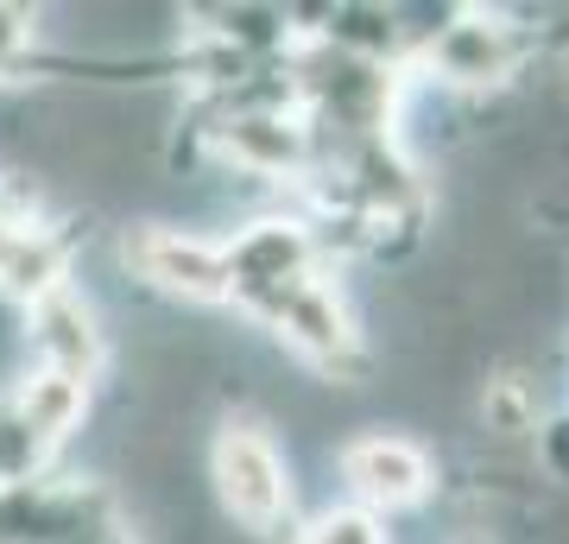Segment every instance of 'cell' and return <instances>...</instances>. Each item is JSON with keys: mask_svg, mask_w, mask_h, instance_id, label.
<instances>
[{"mask_svg": "<svg viewBox=\"0 0 569 544\" xmlns=\"http://www.w3.org/2000/svg\"><path fill=\"white\" fill-rule=\"evenodd\" d=\"M20 235H26V222H20V216H7V209H0V266L13 260V247H20Z\"/></svg>", "mask_w": 569, "mask_h": 544, "instance_id": "8fae6325", "label": "cell"}, {"mask_svg": "<svg viewBox=\"0 0 569 544\" xmlns=\"http://www.w3.org/2000/svg\"><path fill=\"white\" fill-rule=\"evenodd\" d=\"M209 482H216V501L247 538H272L291 513V463L284 449L272 444V431L260 418H234L216 424V444H209Z\"/></svg>", "mask_w": 569, "mask_h": 544, "instance_id": "6da1fadb", "label": "cell"}, {"mask_svg": "<svg viewBox=\"0 0 569 544\" xmlns=\"http://www.w3.org/2000/svg\"><path fill=\"white\" fill-rule=\"evenodd\" d=\"M336 468H342L355 506L380 513V520L418 506L430 487H437V463H430V449L411 444V437H399V431H361V437H348L342 456H336Z\"/></svg>", "mask_w": 569, "mask_h": 544, "instance_id": "8992f818", "label": "cell"}, {"mask_svg": "<svg viewBox=\"0 0 569 544\" xmlns=\"http://www.w3.org/2000/svg\"><path fill=\"white\" fill-rule=\"evenodd\" d=\"M228 241V279H234V310L260 323V310L323 273V247H317V222L310 216H253Z\"/></svg>", "mask_w": 569, "mask_h": 544, "instance_id": "3957f363", "label": "cell"}, {"mask_svg": "<svg viewBox=\"0 0 569 544\" xmlns=\"http://www.w3.org/2000/svg\"><path fill=\"white\" fill-rule=\"evenodd\" d=\"M121 266H127V279H140L146 291H159L171 304H197V310L234 304L228 241L222 235H203V228H190V222H127Z\"/></svg>", "mask_w": 569, "mask_h": 544, "instance_id": "7a4b0ae2", "label": "cell"}, {"mask_svg": "<svg viewBox=\"0 0 569 544\" xmlns=\"http://www.w3.org/2000/svg\"><path fill=\"white\" fill-rule=\"evenodd\" d=\"M425 63L437 70L443 89H500L519 70V32L500 13L462 7L449 26H437L425 44Z\"/></svg>", "mask_w": 569, "mask_h": 544, "instance_id": "52a82bcc", "label": "cell"}, {"mask_svg": "<svg viewBox=\"0 0 569 544\" xmlns=\"http://www.w3.org/2000/svg\"><path fill=\"white\" fill-rule=\"evenodd\" d=\"M481 424H488L500 444H526V437H538V386H531L519 367L493 374V380L481 386Z\"/></svg>", "mask_w": 569, "mask_h": 544, "instance_id": "9c48e42d", "label": "cell"}, {"mask_svg": "<svg viewBox=\"0 0 569 544\" xmlns=\"http://www.w3.org/2000/svg\"><path fill=\"white\" fill-rule=\"evenodd\" d=\"M260 329H272L310 374H323V380H348V374H361V323L348 310V298L336 291V279H305L291 285L272 310H260Z\"/></svg>", "mask_w": 569, "mask_h": 544, "instance_id": "277c9868", "label": "cell"}, {"mask_svg": "<svg viewBox=\"0 0 569 544\" xmlns=\"http://www.w3.org/2000/svg\"><path fill=\"white\" fill-rule=\"evenodd\" d=\"M298 544H392V538H387V520L367 513V506H323L298 532Z\"/></svg>", "mask_w": 569, "mask_h": 544, "instance_id": "30bf717a", "label": "cell"}, {"mask_svg": "<svg viewBox=\"0 0 569 544\" xmlns=\"http://www.w3.org/2000/svg\"><path fill=\"white\" fill-rule=\"evenodd\" d=\"M7 399H13V412L26 418V431L58 456L82 424H89V412H96V386L70 380V374H51V367H20V374L7 380Z\"/></svg>", "mask_w": 569, "mask_h": 544, "instance_id": "ba28073f", "label": "cell"}, {"mask_svg": "<svg viewBox=\"0 0 569 544\" xmlns=\"http://www.w3.org/2000/svg\"><path fill=\"white\" fill-rule=\"evenodd\" d=\"M108 544H146V532H133V525H127L121 538H108Z\"/></svg>", "mask_w": 569, "mask_h": 544, "instance_id": "7c38bea8", "label": "cell"}, {"mask_svg": "<svg viewBox=\"0 0 569 544\" xmlns=\"http://www.w3.org/2000/svg\"><path fill=\"white\" fill-rule=\"evenodd\" d=\"M20 343L32 348V367H51V374H70V380H102L108 355V317L102 304L89 298L77 279L58 285V291H44L39 304H26L20 310Z\"/></svg>", "mask_w": 569, "mask_h": 544, "instance_id": "5b68a950", "label": "cell"}]
</instances>
